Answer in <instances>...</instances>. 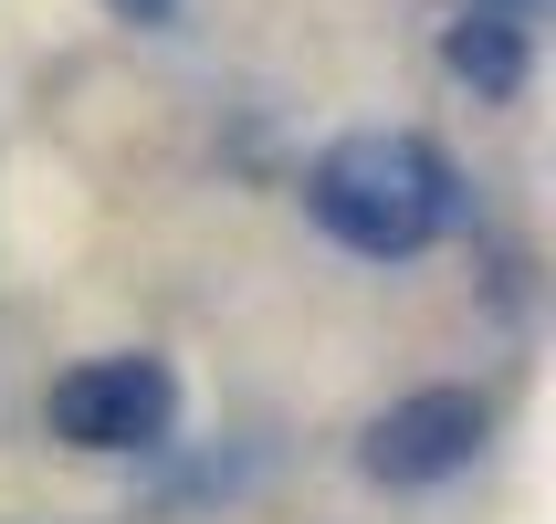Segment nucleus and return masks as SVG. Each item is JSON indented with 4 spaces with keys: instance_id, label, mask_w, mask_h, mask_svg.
I'll return each instance as SVG.
<instances>
[{
    "instance_id": "nucleus-2",
    "label": "nucleus",
    "mask_w": 556,
    "mask_h": 524,
    "mask_svg": "<svg viewBox=\"0 0 556 524\" xmlns=\"http://www.w3.org/2000/svg\"><path fill=\"white\" fill-rule=\"evenodd\" d=\"M168 409H179V388H168L157 357H94V368L53 378L42 420H53L74 451H148V440L168 431Z\"/></svg>"
},
{
    "instance_id": "nucleus-3",
    "label": "nucleus",
    "mask_w": 556,
    "mask_h": 524,
    "mask_svg": "<svg viewBox=\"0 0 556 524\" xmlns=\"http://www.w3.org/2000/svg\"><path fill=\"white\" fill-rule=\"evenodd\" d=\"M472 451H483V399H472V388H420V399L378 409L368 440H357L368 483H441V472H463Z\"/></svg>"
},
{
    "instance_id": "nucleus-5",
    "label": "nucleus",
    "mask_w": 556,
    "mask_h": 524,
    "mask_svg": "<svg viewBox=\"0 0 556 524\" xmlns=\"http://www.w3.org/2000/svg\"><path fill=\"white\" fill-rule=\"evenodd\" d=\"M116 11H137V22H168V0H116Z\"/></svg>"
},
{
    "instance_id": "nucleus-4",
    "label": "nucleus",
    "mask_w": 556,
    "mask_h": 524,
    "mask_svg": "<svg viewBox=\"0 0 556 524\" xmlns=\"http://www.w3.org/2000/svg\"><path fill=\"white\" fill-rule=\"evenodd\" d=\"M452 74H463V85H483V94H515V74H526L515 22H494V11H483V22H463V31H452Z\"/></svg>"
},
{
    "instance_id": "nucleus-1",
    "label": "nucleus",
    "mask_w": 556,
    "mask_h": 524,
    "mask_svg": "<svg viewBox=\"0 0 556 524\" xmlns=\"http://www.w3.org/2000/svg\"><path fill=\"white\" fill-rule=\"evenodd\" d=\"M305 210L337 231L346 252H420L452 220V168H441L420 137H337V148L305 168Z\"/></svg>"
}]
</instances>
